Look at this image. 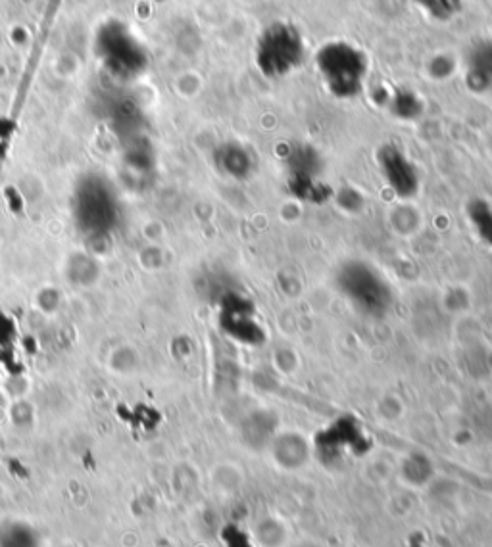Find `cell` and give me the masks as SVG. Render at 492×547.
<instances>
[{
	"instance_id": "9c48e42d",
	"label": "cell",
	"mask_w": 492,
	"mask_h": 547,
	"mask_svg": "<svg viewBox=\"0 0 492 547\" xmlns=\"http://www.w3.org/2000/svg\"><path fill=\"white\" fill-rule=\"evenodd\" d=\"M466 85L473 93L492 91V41H481L468 52Z\"/></svg>"
},
{
	"instance_id": "277c9868",
	"label": "cell",
	"mask_w": 492,
	"mask_h": 547,
	"mask_svg": "<svg viewBox=\"0 0 492 547\" xmlns=\"http://www.w3.org/2000/svg\"><path fill=\"white\" fill-rule=\"evenodd\" d=\"M285 191L302 204L323 206L333 198V187L323 177L320 152L310 144H295L285 152Z\"/></svg>"
},
{
	"instance_id": "30bf717a",
	"label": "cell",
	"mask_w": 492,
	"mask_h": 547,
	"mask_svg": "<svg viewBox=\"0 0 492 547\" xmlns=\"http://www.w3.org/2000/svg\"><path fill=\"white\" fill-rule=\"evenodd\" d=\"M391 112L394 116L404 119L418 118L421 112L419 96L414 95L410 89H400L391 96Z\"/></svg>"
},
{
	"instance_id": "5b68a950",
	"label": "cell",
	"mask_w": 492,
	"mask_h": 547,
	"mask_svg": "<svg viewBox=\"0 0 492 547\" xmlns=\"http://www.w3.org/2000/svg\"><path fill=\"white\" fill-rule=\"evenodd\" d=\"M220 327L229 340L248 348H258L268 340V331L258 315L256 304L241 292L223 294Z\"/></svg>"
},
{
	"instance_id": "7c38bea8",
	"label": "cell",
	"mask_w": 492,
	"mask_h": 547,
	"mask_svg": "<svg viewBox=\"0 0 492 547\" xmlns=\"http://www.w3.org/2000/svg\"><path fill=\"white\" fill-rule=\"evenodd\" d=\"M421 8H425L431 16L446 20L456 12V0H418Z\"/></svg>"
},
{
	"instance_id": "7a4b0ae2",
	"label": "cell",
	"mask_w": 492,
	"mask_h": 547,
	"mask_svg": "<svg viewBox=\"0 0 492 547\" xmlns=\"http://www.w3.org/2000/svg\"><path fill=\"white\" fill-rule=\"evenodd\" d=\"M308 58V43L298 25L289 20H273L256 43L252 60L256 70L270 81H281L298 72Z\"/></svg>"
},
{
	"instance_id": "4fadbf2b",
	"label": "cell",
	"mask_w": 492,
	"mask_h": 547,
	"mask_svg": "<svg viewBox=\"0 0 492 547\" xmlns=\"http://www.w3.org/2000/svg\"><path fill=\"white\" fill-rule=\"evenodd\" d=\"M56 547H79L75 542H60Z\"/></svg>"
},
{
	"instance_id": "52a82bcc",
	"label": "cell",
	"mask_w": 492,
	"mask_h": 547,
	"mask_svg": "<svg viewBox=\"0 0 492 547\" xmlns=\"http://www.w3.org/2000/svg\"><path fill=\"white\" fill-rule=\"evenodd\" d=\"M368 448V434L354 417H341L333 421L316 438V450L329 461L341 459L345 453H364Z\"/></svg>"
},
{
	"instance_id": "8fae6325",
	"label": "cell",
	"mask_w": 492,
	"mask_h": 547,
	"mask_svg": "<svg viewBox=\"0 0 492 547\" xmlns=\"http://www.w3.org/2000/svg\"><path fill=\"white\" fill-rule=\"evenodd\" d=\"M469 217L473 221V225L477 227L475 231L479 233V237L489 242V246H492V210L487 204H477V206H471L469 210Z\"/></svg>"
},
{
	"instance_id": "6da1fadb",
	"label": "cell",
	"mask_w": 492,
	"mask_h": 547,
	"mask_svg": "<svg viewBox=\"0 0 492 547\" xmlns=\"http://www.w3.org/2000/svg\"><path fill=\"white\" fill-rule=\"evenodd\" d=\"M314 68L325 91L337 100H354L366 89L368 54L350 41L333 39L321 45L314 56Z\"/></svg>"
},
{
	"instance_id": "8992f818",
	"label": "cell",
	"mask_w": 492,
	"mask_h": 547,
	"mask_svg": "<svg viewBox=\"0 0 492 547\" xmlns=\"http://www.w3.org/2000/svg\"><path fill=\"white\" fill-rule=\"evenodd\" d=\"M377 171L398 200H412L421 191V171L396 143L381 144L375 152Z\"/></svg>"
},
{
	"instance_id": "ba28073f",
	"label": "cell",
	"mask_w": 492,
	"mask_h": 547,
	"mask_svg": "<svg viewBox=\"0 0 492 547\" xmlns=\"http://www.w3.org/2000/svg\"><path fill=\"white\" fill-rule=\"evenodd\" d=\"M216 169L231 181H248L256 173V156L243 143H223L214 154Z\"/></svg>"
},
{
	"instance_id": "3957f363",
	"label": "cell",
	"mask_w": 492,
	"mask_h": 547,
	"mask_svg": "<svg viewBox=\"0 0 492 547\" xmlns=\"http://www.w3.org/2000/svg\"><path fill=\"white\" fill-rule=\"evenodd\" d=\"M335 286L346 304L366 319L381 321L393 311V285L369 263L360 260L343 263L335 275Z\"/></svg>"
}]
</instances>
